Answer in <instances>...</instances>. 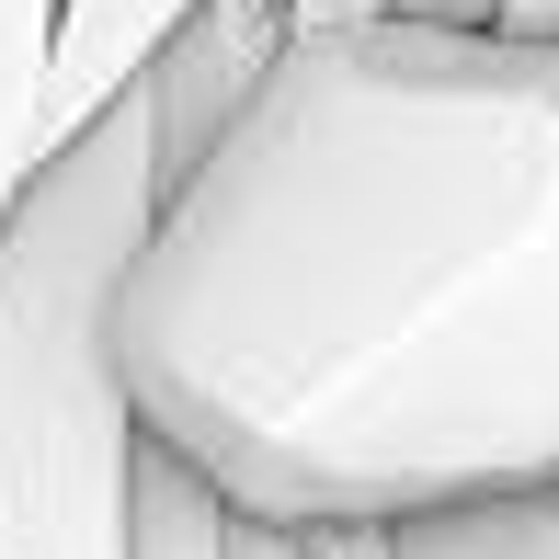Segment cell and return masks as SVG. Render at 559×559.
Wrapping results in <instances>:
<instances>
[{"instance_id":"3957f363","label":"cell","mask_w":559,"mask_h":559,"mask_svg":"<svg viewBox=\"0 0 559 559\" xmlns=\"http://www.w3.org/2000/svg\"><path fill=\"white\" fill-rule=\"evenodd\" d=\"M286 46V0H194L183 23H171L160 46H148V69L126 92L148 104V148H160V183L194 160V148L228 126L251 81H263V58Z\"/></svg>"},{"instance_id":"52a82bcc","label":"cell","mask_w":559,"mask_h":559,"mask_svg":"<svg viewBox=\"0 0 559 559\" xmlns=\"http://www.w3.org/2000/svg\"><path fill=\"white\" fill-rule=\"evenodd\" d=\"M400 559H559V502H479V514L389 525Z\"/></svg>"},{"instance_id":"277c9868","label":"cell","mask_w":559,"mask_h":559,"mask_svg":"<svg viewBox=\"0 0 559 559\" xmlns=\"http://www.w3.org/2000/svg\"><path fill=\"white\" fill-rule=\"evenodd\" d=\"M194 0H58V46H46V115H35V148L81 138L92 115L115 104L126 81L148 69V46L183 23Z\"/></svg>"},{"instance_id":"5b68a950","label":"cell","mask_w":559,"mask_h":559,"mask_svg":"<svg viewBox=\"0 0 559 559\" xmlns=\"http://www.w3.org/2000/svg\"><path fill=\"white\" fill-rule=\"evenodd\" d=\"M126 559H228V502L160 445L126 468Z\"/></svg>"},{"instance_id":"6da1fadb","label":"cell","mask_w":559,"mask_h":559,"mask_svg":"<svg viewBox=\"0 0 559 559\" xmlns=\"http://www.w3.org/2000/svg\"><path fill=\"white\" fill-rule=\"evenodd\" d=\"M138 445L240 525L559 502V46L286 35L104 297Z\"/></svg>"},{"instance_id":"8992f818","label":"cell","mask_w":559,"mask_h":559,"mask_svg":"<svg viewBox=\"0 0 559 559\" xmlns=\"http://www.w3.org/2000/svg\"><path fill=\"white\" fill-rule=\"evenodd\" d=\"M46 46H58V0H0V217H12L23 171L46 160L35 115H46Z\"/></svg>"},{"instance_id":"7a4b0ae2","label":"cell","mask_w":559,"mask_h":559,"mask_svg":"<svg viewBox=\"0 0 559 559\" xmlns=\"http://www.w3.org/2000/svg\"><path fill=\"white\" fill-rule=\"evenodd\" d=\"M160 194L148 104L115 92L23 171L0 217V559H126L138 412L104 354V297Z\"/></svg>"},{"instance_id":"30bf717a","label":"cell","mask_w":559,"mask_h":559,"mask_svg":"<svg viewBox=\"0 0 559 559\" xmlns=\"http://www.w3.org/2000/svg\"><path fill=\"white\" fill-rule=\"evenodd\" d=\"M228 559H309V548L274 537V525H240V514H228Z\"/></svg>"},{"instance_id":"9c48e42d","label":"cell","mask_w":559,"mask_h":559,"mask_svg":"<svg viewBox=\"0 0 559 559\" xmlns=\"http://www.w3.org/2000/svg\"><path fill=\"white\" fill-rule=\"evenodd\" d=\"M491 35H537V46H559V0H491Z\"/></svg>"},{"instance_id":"ba28073f","label":"cell","mask_w":559,"mask_h":559,"mask_svg":"<svg viewBox=\"0 0 559 559\" xmlns=\"http://www.w3.org/2000/svg\"><path fill=\"white\" fill-rule=\"evenodd\" d=\"M297 548H309V559H400V548H389V525H309Z\"/></svg>"}]
</instances>
